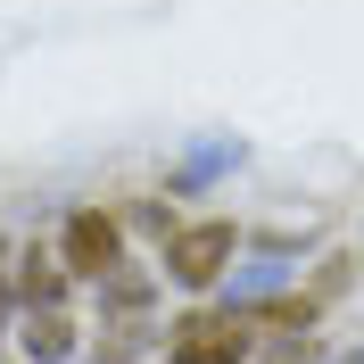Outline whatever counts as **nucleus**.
Wrapping results in <instances>:
<instances>
[{
    "mask_svg": "<svg viewBox=\"0 0 364 364\" xmlns=\"http://www.w3.org/2000/svg\"><path fill=\"white\" fill-rule=\"evenodd\" d=\"M25 356H33V364L75 356V323H67V306H33V323H25Z\"/></svg>",
    "mask_w": 364,
    "mask_h": 364,
    "instance_id": "obj_4",
    "label": "nucleus"
},
{
    "mask_svg": "<svg viewBox=\"0 0 364 364\" xmlns=\"http://www.w3.org/2000/svg\"><path fill=\"white\" fill-rule=\"evenodd\" d=\"M257 323L249 315H182L166 331V364H249Z\"/></svg>",
    "mask_w": 364,
    "mask_h": 364,
    "instance_id": "obj_2",
    "label": "nucleus"
},
{
    "mask_svg": "<svg viewBox=\"0 0 364 364\" xmlns=\"http://www.w3.org/2000/svg\"><path fill=\"white\" fill-rule=\"evenodd\" d=\"M58 257H67L75 282H108V273L124 265V232H116V215H100V207H75L67 232H58Z\"/></svg>",
    "mask_w": 364,
    "mask_h": 364,
    "instance_id": "obj_3",
    "label": "nucleus"
},
{
    "mask_svg": "<svg viewBox=\"0 0 364 364\" xmlns=\"http://www.w3.org/2000/svg\"><path fill=\"white\" fill-rule=\"evenodd\" d=\"M25 306H67V257H25Z\"/></svg>",
    "mask_w": 364,
    "mask_h": 364,
    "instance_id": "obj_5",
    "label": "nucleus"
},
{
    "mask_svg": "<svg viewBox=\"0 0 364 364\" xmlns=\"http://www.w3.org/2000/svg\"><path fill=\"white\" fill-rule=\"evenodd\" d=\"M232 249H240L232 215H199V224H166V273H174L182 290H215V282L232 273Z\"/></svg>",
    "mask_w": 364,
    "mask_h": 364,
    "instance_id": "obj_1",
    "label": "nucleus"
}]
</instances>
